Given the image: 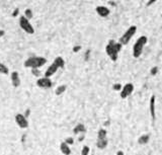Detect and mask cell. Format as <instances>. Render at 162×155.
Returning <instances> with one entry per match:
<instances>
[{"instance_id":"obj_1","label":"cell","mask_w":162,"mask_h":155,"mask_svg":"<svg viewBox=\"0 0 162 155\" xmlns=\"http://www.w3.org/2000/svg\"><path fill=\"white\" fill-rule=\"evenodd\" d=\"M122 48L123 46L119 43H117L113 40H109V44L105 47V52L109 56V58L113 61H117V56H119V53L122 51Z\"/></svg>"},{"instance_id":"obj_2","label":"cell","mask_w":162,"mask_h":155,"mask_svg":"<svg viewBox=\"0 0 162 155\" xmlns=\"http://www.w3.org/2000/svg\"><path fill=\"white\" fill-rule=\"evenodd\" d=\"M147 42H148V39L146 36H141V37L137 40V42L134 44V46H133V56H134V58H139V57L142 55L144 47L146 46Z\"/></svg>"},{"instance_id":"obj_3","label":"cell","mask_w":162,"mask_h":155,"mask_svg":"<svg viewBox=\"0 0 162 155\" xmlns=\"http://www.w3.org/2000/svg\"><path fill=\"white\" fill-rule=\"evenodd\" d=\"M47 63V60L44 57H30L24 62V67L30 69H40Z\"/></svg>"},{"instance_id":"obj_4","label":"cell","mask_w":162,"mask_h":155,"mask_svg":"<svg viewBox=\"0 0 162 155\" xmlns=\"http://www.w3.org/2000/svg\"><path fill=\"white\" fill-rule=\"evenodd\" d=\"M137 32V26H131L128 30L125 32V34L119 38V43L121 44L122 46H125L130 42V40L134 37V34H136Z\"/></svg>"},{"instance_id":"obj_5","label":"cell","mask_w":162,"mask_h":155,"mask_svg":"<svg viewBox=\"0 0 162 155\" xmlns=\"http://www.w3.org/2000/svg\"><path fill=\"white\" fill-rule=\"evenodd\" d=\"M19 26L22 28V30L26 32L28 34H34V26H32V24L30 22V20L26 18L24 15L19 17Z\"/></svg>"},{"instance_id":"obj_6","label":"cell","mask_w":162,"mask_h":155,"mask_svg":"<svg viewBox=\"0 0 162 155\" xmlns=\"http://www.w3.org/2000/svg\"><path fill=\"white\" fill-rule=\"evenodd\" d=\"M133 91H134V85H133L132 83H127L122 87L119 96H121L122 98H127V97L132 94Z\"/></svg>"},{"instance_id":"obj_7","label":"cell","mask_w":162,"mask_h":155,"mask_svg":"<svg viewBox=\"0 0 162 155\" xmlns=\"http://www.w3.org/2000/svg\"><path fill=\"white\" fill-rule=\"evenodd\" d=\"M15 123L17 124V126H18L19 128H22V129H26V128L28 127V119L22 114L15 115Z\"/></svg>"},{"instance_id":"obj_8","label":"cell","mask_w":162,"mask_h":155,"mask_svg":"<svg viewBox=\"0 0 162 155\" xmlns=\"http://www.w3.org/2000/svg\"><path fill=\"white\" fill-rule=\"evenodd\" d=\"M36 85H38L40 88H51L52 81H51V79L48 77H42L38 79Z\"/></svg>"},{"instance_id":"obj_9","label":"cell","mask_w":162,"mask_h":155,"mask_svg":"<svg viewBox=\"0 0 162 155\" xmlns=\"http://www.w3.org/2000/svg\"><path fill=\"white\" fill-rule=\"evenodd\" d=\"M95 11H96V13H97L99 16H101V17H107V16H109V13H111V10H109L107 7H105V6H97L95 8Z\"/></svg>"},{"instance_id":"obj_10","label":"cell","mask_w":162,"mask_h":155,"mask_svg":"<svg viewBox=\"0 0 162 155\" xmlns=\"http://www.w3.org/2000/svg\"><path fill=\"white\" fill-rule=\"evenodd\" d=\"M10 78H11V83H12L13 87H18L20 85V77H19L18 73L16 71H13L10 74Z\"/></svg>"},{"instance_id":"obj_11","label":"cell","mask_w":162,"mask_h":155,"mask_svg":"<svg viewBox=\"0 0 162 155\" xmlns=\"http://www.w3.org/2000/svg\"><path fill=\"white\" fill-rule=\"evenodd\" d=\"M58 67H57V65L56 64H54V63H52L51 65H50L49 67H48V69L46 70V72H45V77H48V78H50L51 76H53L54 74L57 72V70H58Z\"/></svg>"},{"instance_id":"obj_12","label":"cell","mask_w":162,"mask_h":155,"mask_svg":"<svg viewBox=\"0 0 162 155\" xmlns=\"http://www.w3.org/2000/svg\"><path fill=\"white\" fill-rule=\"evenodd\" d=\"M155 102H156V97L155 95H152L151 98H150V102H149V108H150V115H151V118L153 120H155Z\"/></svg>"},{"instance_id":"obj_13","label":"cell","mask_w":162,"mask_h":155,"mask_svg":"<svg viewBox=\"0 0 162 155\" xmlns=\"http://www.w3.org/2000/svg\"><path fill=\"white\" fill-rule=\"evenodd\" d=\"M60 150L64 155H70L71 154V149L69 145H67L65 142H62L60 144Z\"/></svg>"},{"instance_id":"obj_14","label":"cell","mask_w":162,"mask_h":155,"mask_svg":"<svg viewBox=\"0 0 162 155\" xmlns=\"http://www.w3.org/2000/svg\"><path fill=\"white\" fill-rule=\"evenodd\" d=\"M107 144H109V142H107V138H105V139H97V141H96V146H97V148H99V149L107 148Z\"/></svg>"},{"instance_id":"obj_15","label":"cell","mask_w":162,"mask_h":155,"mask_svg":"<svg viewBox=\"0 0 162 155\" xmlns=\"http://www.w3.org/2000/svg\"><path fill=\"white\" fill-rule=\"evenodd\" d=\"M85 131H86V128L83 124H78V125L75 126L74 129H73V132H74V134H76V135L79 133H84Z\"/></svg>"},{"instance_id":"obj_16","label":"cell","mask_w":162,"mask_h":155,"mask_svg":"<svg viewBox=\"0 0 162 155\" xmlns=\"http://www.w3.org/2000/svg\"><path fill=\"white\" fill-rule=\"evenodd\" d=\"M149 139H150V136L147 135V134H144V135L140 136L138 139V143L140 145H145L149 142Z\"/></svg>"},{"instance_id":"obj_17","label":"cell","mask_w":162,"mask_h":155,"mask_svg":"<svg viewBox=\"0 0 162 155\" xmlns=\"http://www.w3.org/2000/svg\"><path fill=\"white\" fill-rule=\"evenodd\" d=\"M54 64H56L57 65V67L58 68H64V66H65V61H64V59L62 58V57H57V58H55V60H54Z\"/></svg>"},{"instance_id":"obj_18","label":"cell","mask_w":162,"mask_h":155,"mask_svg":"<svg viewBox=\"0 0 162 155\" xmlns=\"http://www.w3.org/2000/svg\"><path fill=\"white\" fill-rule=\"evenodd\" d=\"M107 131L105 129L101 128V129L98 130V132H97L98 139H105V138H107Z\"/></svg>"},{"instance_id":"obj_19","label":"cell","mask_w":162,"mask_h":155,"mask_svg":"<svg viewBox=\"0 0 162 155\" xmlns=\"http://www.w3.org/2000/svg\"><path fill=\"white\" fill-rule=\"evenodd\" d=\"M9 73V69L7 66H5L3 63L0 62V74H3V75H7Z\"/></svg>"},{"instance_id":"obj_20","label":"cell","mask_w":162,"mask_h":155,"mask_svg":"<svg viewBox=\"0 0 162 155\" xmlns=\"http://www.w3.org/2000/svg\"><path fill=\"white\" fill-rule=\"evenodd\" d=\"M66 91V85H60L57 87V89L55 90V94L56 95H61Z\"/></svg>"},{"instance_id":"obj_21","label":"cell","mask_w":162,"mask_h":155,"mask_svg":"<svg viewBox=\"0 0 162 155\" xmlns=\"http://www.w3.org/2000/svg\"><path fill=\"white\" fill-rule=\"evenodd\" d=\"M90 148L88 146H83L82 150H81V155H89Z\"/></svg>"},{"instance_id":"obj_22","label":"cell","mask_w":162,"mask_h":155,"mask_svg":"<svg viewBox=\"0 0 162 155\" xmlns=\"http://www.w3.org/2000/svg\"><path fill=\"white\" fill-rule=\"evenodd\" d=\"M65 143H66L67 145H69V146H70V145H73L74 144V139L71 137L66 138V139H65Z\"/></svg>"},{"instance_id":"obj_23","label":"cell","mask_w":162,"mask_h":155,"mask_svg":"<svg viewBox=\"0 0 162 155\" xmlns=\"http://www.w3.org/2000/svg\"><path fill=\"white\" fill-rule=\"evenodd\" d=\"M24 16L26 17V18H32V10H30V9H26V15H24Z\"/></svg>"},{"instance_id":"obj_24","label":"cell","mask_w":162,"mask_h":155,"mask_svg":"<svg viewBox=\"0 0 162 155\" xmlns=\"http://www.w3.org/2000/svg\"><path fill=\"white\" fill-rule=\"evenodd\" d=\"M32 73L34 74V76H38V77L41 75L40 69H32Z\"/></svg>"},{"instance_id":"obj_25","label":"cell","mask_w":162,"mask_h":155,"mask_svg":"<svg viewBox=\"0 0 162 155\" xmlns=\"http://www.w3.org/2000/svg\"><path fill=\"white\" fill-rule=\"evenodd\" d=\"M150 73L152 74V75H156V74L158 73V67H153V68L150 70Z\"/></svg>"},{"instance_id":"obj_26","label":"cell","mask_w":162,"mask_h":155,"mask_svg":"<svg viewBox=\"0 0 162 155\" xmlns=\"http://www.w3.org/2000/svg\"><path fill=\"white\" fill-rule=\"evenodd\" d=\"M113 90H121L122 89V84H119V83H115V85L113 86Z\"/></svg>"},{"instance_id":"obj_27","label":"cell","mask_w":162,"mask_h":155,"mask_svg":"<svg viewBox=\"0 0 162 155\" xmlns=\"http://www.w3.org/2000/svg\"><path fill=\"white\" fill-rule=\"evenodd\" d=\"M156 1H157V0H149V1L147 2V6H151V5L153 4V3H155Z\"/></svg>"},{"instance_id":"obj_28","label":"cell","mask_w":162,"mask_h":155,"mask_svg":"<svg viewBox=\"0 0 162 155\" xmlns=\"http://www.w3.org/2000/svg\"><path fill=\"white\" fill-rule=\"evenodd\" d=\"M80 49H81V47H80V46H77V47H74V48H73V52H75V53H77V52H78Z\"/></svg>"},{"instance_id":"obj_29","label":"cell","mask_w":162,"mask_h":155,"mask_svg":"<svg viewBox=\"0 0 162 155\" xmlns=\"http://www.w3.org/2000/svg\"><path fill=\"white\" fill-rule=\"evenodd\" d=\"M18 12H19V10H18V9H14V11H13V12H12V16H16V15L17 14H18Z\"/></svg>"},{"instance_id":"obj_30","label":"cell","mask_w":162,"mask_h":155,"mask_svg":"<svg viewBox=\"0 0 162 155\" xmlns=\"http://www.w3.org/2000/svg\"><path fill=\"white\" fill-rule=\"evenodd\" d=\"M4 34H5V32L3 30H0V38H2L3 36H4Z\"/></svg>"},{"instance_id":"obj_31","label":"cell","mask_w":162,"mask_h":155,"mask_svg":"<svg viewBox=\"0 0 162 155\" xmlns=\"http://www.w3.org/2000/svg\"><path fill=\"white\" fill-rule=\"evenodd\" d=\"M30 111L28 110V111H26V115H24V116L26 117V118H28V117L30 116Z\"/></svg>"},{"instance_id":"obj_32","label":"cell","mask_w":162,"mask_h":155,"mask_svg":"<svg viewBox=\"0 0 162 155\" xmlns=\"http://www.w3.org/2000/svg\"><path fill=\"white\" fill-rule=\"evenodd\" d=\"M117 155H124V152H123V151H117Z\"/></svg>"}]
</instances>
